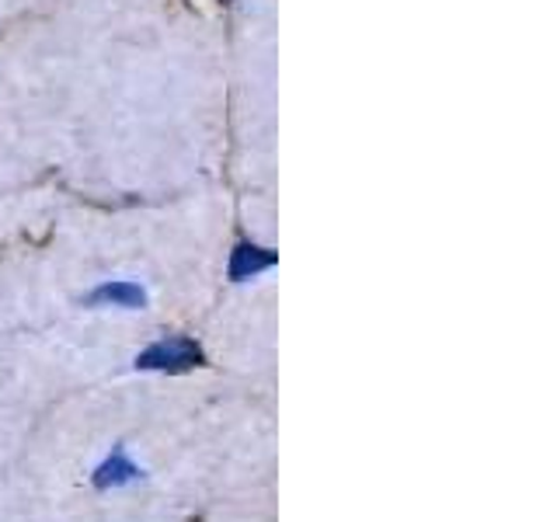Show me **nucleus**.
Masks as SVG:
<instances>
[{"instance_id": "20e7f679", "label": "nucleus", "mask_w": 557, "mask_h": 522, "mask_svg": "<svg viewBox=\"0 0 557 522\" xmlns=\"http://www.w3.org/2000/svg\"><path fill=\"white\" fill-rule=\"evenodd\" d=\"M136 477H144V470H139L129 457H126V449H115L109 460H104L98 470H95V487H122V484H133Z\"/></svg>"}, {"instance_id": "f257e3e1", "label": "nucleus", "mask_w": 557, "mask_h": 522, "mask_svg": "<svg viewBox=\"0 0 557 522\" xmlns=\"http://www.w3.org/2000/svg\"><path fill=\"white\" fill-rule=\"evenodd\" d=\"M136 365L153 373H188V370H196V365H202V348L182 335L161 338L136 356Z\"/></svg>"}, {"instance_id": "7ed1b4c3", "label": "nucleus", "mask_w": 557, "mask_h": 522, "mask_svg": "<svg viewBox=\"0 0 557 522\" xmlns=\"http://www.w3.org/2000/svg\"><path fill=\"white\" fill-rule=\"evenodd\" d=\"M272 265H275V251L258 248V244H237L231 258V278L244 283V278H255L258 272H265Z\"/></svg>"}, {"instance_id": "f03ea898", "label": "nucleus", "mask_w": 557, "mask_h": 522, "mask_svg": "<svg viewBox=\"0 0 557 522\" xmlns=\"http://www.w3.org/2000/svg\"><path fill=\"white\" fill-rule=\"evenodd\" d=\"M87 307H126V310H139V307H147V293L139 289L136 283H126V278H119V283H101L98 289L87 293Z\"/></svg>"}]
</instances>
